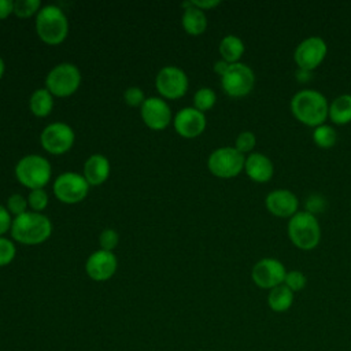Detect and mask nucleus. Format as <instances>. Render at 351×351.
Masks as SVG:
<instances>
[{
	"mask_svg": "<svg viewBox=\"0 0 351 351\" xmlns=\"http://www.w3.org/2000/svg\"><path fill=\"white\" fill-rule=\"evenodd\" d=\"M15 256V245L12 241L0 237V266L8 265Z\"/></svg>",
	"mask_w": 351,
	"mask_h": 351,
	"instance_id": "obj_33",
	"label": "nucleus"
},
{
	"mask_svg": "<svg viewBox=\"0 0 351 351\" xmlns=\"http://www.w3.org/2000/svg\"><path fill=\"white\" fill-rule=\"evenodd\" d=\"M30 110L37 117H45L51 112L53 106L52 95L48 89H37L30 96Z\"/></svg>",
	"mask_w": 351,
	"mask_h": 351,
	"instance_id": "obj_24",
	"label": "nucleus"
},
{
	"mask_svg": "<svg viewBox=\"0 0 351 351\" xmlns=\"http://www.w3.org/2000/svg\"><path fill=\"white\" fill-rule=\"evenodd\" d=\"M326 53V43L318 36H311L299 43L293 52V60L299 70L313 71L324 62Z\"/></svg>",
	"mask_w": 351,
	"mask_h": 351,
	"instance_id": "obj_9",
	"label": "nucleus"
},
{
	"mask_svg": "<svg viewBox=\"0 0 351 351\" xmlns=\"http://www.w3.org/2000/svg\"><path fill=\"white\" fill-rule=\"evenodd\" d=\"M155 85L158 92L167 99H178L188 89L186 74L176 66H165L156 75Z\"/></svg>",
	"mask_w": 351,
	"mask_h": 351,
	"instance_id": "obj_12",
	"label": "nucleus"
},
{
	"mask_svg": "<svg viewBox=\"0 0 351 351\" xmlns=\"http://www.w3.org/2000/svg\"><path fill=\"white\" fill-rule=\"evenodd\" d=\"M52 232L51 221L40 214V213H30L26 211L12 221L11 225V234L12 237L27 245H34L45 241Z\"/></svg>",
	"mask_w": 351,
	"mask_h": 351,
	"instance_id": "obj_2",
	"label": "nucleus"
},
{
	"mask_svg": "<svg viewBox=\"0 0 351 351\" xmlns=\"http://www.w3.org/2000/svg\"><path fill=\"white\" fill-rule=\"evenodd\" d=\"M81 82L80 70L71 63H60L55 66L47 75L45 85L51 95L66 97L74 93Z\"/></svg>",
	"mask_w": 351,
	"mask_h": 351,
	"instance_id": "obj_7",
	"label": "nucleus"
},
{
	"mask_svg": "<svg viewBox=\"0 0 351 351\" xmlns=\"http://www.w3.org/2000/svg\"><path fill=\"white\" fill-rule=\"evenodd\" d=\"M184 8L182 14V26L188 34L199 36L207 27V18L203 10L192 5L191 1H185L181 4Z\"/></svg>",
	"mask_w": 351,
	"mask_h": 351,
	"instance_id": "obj_20",
	"label": "nucleus"
},
{
	"mask_svg": "<svg viewBox=\"0 0 351 351\" xmlns=\"http://www.w3.org/2000/svg\"><path fill=\"white\" fill-rule=\"evenodd\" d=\"M244 170L255 182H267L274 174V165L269 156L261 152H251L245 158Z\"/></svg>",
	"mask_w": 351,
	"mask_h": 351,
	"instance_id": "obj_18",
	"label": "nucleus"
},
{
	"mask_svg": "<svg viewBox=\"0 0 351 351\" xmlns=\"http://www.w3.org/2000/svg\"><path fill=\"white\" fill-rule=\"evenodd\" d=\"M123 97H125V101L132 106V107H136V106H141L144 103V93L140 88L137 86H130L125 90L123 93Z\"/></svg>",
	"mask_w": 351,
	"mask_h": 351,
	"instance_id": "obj_34",
	"label": "nucleus"
},
{
	"mask_svg": "<svg viewBox=\"0 0 351 351\" xmlns=\"http://www.w3.org/2000/svg\"><path fill=\"white\" fill-rule=\"evenodd\" d=\"M325 207V199L321 195H311L306 200V211L315 215V213L322 211Z\"/></svg>",
	"mask_w": 351,
	"mask_h": 351,
	"instance_id": "obj_35",
	"label": "nucleus"
},
{
	"mask_svg": "<svg viewBox=\"0 0 351 351\" xmlns=\"http://www.w3.org/2000/svg\"><path fill=\"white\" fill-rule=\"evenodd\" d=\"M306 284H307V278H306L303 271H300V270H289V271H287L285 280H284V285L288 287L293 293L304 289Z\"/></svg>",
	"mask_w": 351,
	"mask_h": 351,
	"instance_id": "obj_27",
	"label": "nucleus"
},
{
	"mask_svg": "<svg viewBox=\"0 0 351 351\" xmlns=\"http://www.w3.org/2000/svg\"><path fill=\"white\" fill-rule=\"evenodd\" d=\"M215 100H217V96H215L213 89H210V88H200L195 93L193 104H195L196 110L204 112V111L210 110L215 104Z\"/></svg>",
	"mask_w": 351,
	"mask_h": 351,
	"instance_id": "obj_26",
	"label": "nucleus"
},
{
	"mask_svg": "<svg viewBox=\"0 0 351 351\" xmlns=\"http://www.w3.org/2000/svg\"><path fill=\"white\" fill-rule=\"evenodd\" d=\"M27 203L36 213H40L48 204V195L44 189H32L27 197Z\"/></svg>",
	"mask_w": 351,
	"mask_h": 351,
	"instance_id": "obj_30",
	"label": "nucleus"
},
{
	"mask_svg": "<svg viewBox=\"0 0 351 351\" xmlns=\"http://www.w3.org/2000/svg\"><path fill=\"white\" fill-rule=\"evenodd\" d=\"M255 84V74L251 67L244 63H233L221 77V85L230 97L247 96Z\"/></svg>",
	"mask_w": 351,
	"mask_h": 351,
	"instance_id": "obj_8",
	"label": "nucleus"
},
{
	"mask_svg": "<svg viewBox=\"0 0 351 351\" xmlns=\"http://www.w3.org/2000/svg\"><path fill=\"white\" fill-rule=\"evenodd\" d=\"M291 111L300 123L317 128L324 125L328 119L329 103L321 92L302 89L292 96Z\"/></svg>",
	"mask_w": 351,
	"mask_h": 351,
	"instance_id": "obj_1",
	"label": "nucleus"
},
{
	"mask_svg": "<svg viewBox=\"0 0 351 351\" xmlns=\"http://www.w3.org/2000/svg\"><path fill=\"white\" fill-rule=\"evenodd\" d=\"M89 189V184L84 176L73 171L60 174L53 182L55 196L64 203L81 202Z\"/></svg>",
	"mask_w": 351,
	"mask_h": 351,
	"instance_id": "obj_11",
	"label": "nucleus"
},
{
	"mask_svg": "<svg viewBox=\"0 0 351 351\" xmlns=\"http://www.w3.org/2000/svg\"><path fill=\"white\" fill-rule=\"evenodd\" d=\"M7 207L10 210V213L15 214L16 217L26 213V207H27V202L26 199L22 196V195H18V193H14L8 197L7 200Z\"/></svg>",
	"mask_w": 351,
	"mask_h": 351,
	"instance_id": "obj_31",
	"label": "nucleus"
},
{
	"mask_svg": "<svg viewBox=\"0 0 351 351\" xmlns=\"http://www.w3.org/2000/svg\"><path fill=\"white\" fill-rule=\"evenodd\" d=\"M256 144V137L252 132H248V130H244V132H240L236 137V143H234V148L241 152L243 155L247 154V152H251L254 149Z\"/></svg>",
	"mask_w": 351,
	"mask_h": 351,
	"instance_id": "obj_28",
	"label": "nucleus"
},
{
	"mask_svg": "<svg viewBox=\"0 0 351 351\" xmlns=\"http://www.w3.org/2000/svg\"><path fill=\"white\" fill-rule=\"evenodd\" d=\"M245 156L234 147H221L208 156L207 166L210 171L219 178H233L244 170Z\"/></svg>",
	"mask_w": 351,
	"mask_h": 351,
	"instance_id": "obj_6",
	"label": "nucleus"
},
{
	"mask_svg": "<svg viewBox=\"0 0 351 351\" xmlns=\"http://www.w3.org/2000/svg\"><path fill=\"white\" fill-rule=\"evenodd\" d=\"M110 174V163L107 158L100 154H95L88 158L84 165V177L89 185L103 184Z\"/></svg>",
	"mask_w": 351,
	"mask_h": 351,
	"instance_id": "obj_19",
	"label": "nucleus"
},
{
	"mask_svg": "<svg viewBox=\"0 0 351 351\" xmlns=\"http://www.w3.org/2000/svg\"><path fill=\"white\" fill-rule=\"evenodd\" d=\"M41 144L44 149L51 154L59 155L69 151L74 143L73 129L62 122H55L48 125L41 133Z\"/></svg>",
	"mask_w": 351,
	"mask_h": 351,
	"instance_id": "obj_13",
	"label": "nucleus"
},
{
	"mask_svg": "<svg viewBox=\"0 0 351 351\" xmlns=\"http://www.w3.org/2000/svg\"><path fill=\"white\" fill-rule=\"evenodd\" d=\"M11 225H12V221H11L10 213L4 206L0 204V234L5 233L11 228Z\"/></svg>",
	"mask_w": 351,
	"mask_h": 351,
	"instance_id": "obj_36",
	"label": "nucleus"
},
{
	"mask_svg": "<svg viewBox=\"0 0 351 351\" xmlns=\"http://www.w3.org/2000/svg\"><path fill=\"white\" fill-rule=\"evenodd\" d=\"M40 8V0H16L14 1V14L21 18L33 15Z\"/></svg>",
	"mask_w": 351,
	"mask_h": 351,
	"instance_id": "obj_29",
	"label": "nucleus"
},
{
	"mask_svg": "<svg viewBox=\"0 0 351 351\" xmlns=\"http://www.w3.org/2000/svg\"><path fill=\"white\" fill-rule=\"evenodd\" d=\"M293 299H295V293L288 287L281 284L269 291L267 304L270 310L274 313H285L293 304Z\"/></svg>",
	"mask_w": 351,
	"mask_h": 351,
	"instance_id": "obj_22",
	"label": "nucleus"
},
{
	"mask_svg": "<svg viewBox=\"0 0 351 351\" xmlns=\"http://www.w3.org/2000/svg\"><path fill=\"white\" fill-rule=\"evenodd\" d=\"M285 274V266L276 258H262L254 265L251 270V278L254 284L258 288L269 291L284 284Z\"/></svg>",
	"mask_w": 351,
	"mask_h": 351,
	"instance_id": "obj_10",
	"label": "nucleus"
},
{
	"mask_svg": "<svg viewBox=\"0 0 351 351\" xmlns=\"http://www.w3.org/2000/svg\"><path fill=\"white\" fill-rule=\"evenodd\" d=\"M229 66H230V63H228V62H225L223 59H221V60H218V62L214 63V71H215L219 77H222V75L228 71Z\"/></svg>",
	"mask_w": 351,
	"mask_h": 351,
	"instance_id": "obj_39",
	"label": "nucleus"
},
{
	"mask_svg": "<svg viewBox=\"0 0 351 351\" xmlns=\"http://www.w3.org/2000/svg\"><path fill=\"white\" fill-rule=\"evenodd\" d=\"M174 128L176 132L182 137H196L206 129L204 112L196 110L195 107H185L177 112L174 118Z\"/></svg>",
	"mask_w": 351,
	"mask_h": 351,
	"instance_id": "obj_15",
	"label": "nucleus"
},
{
	"mask_svg": "<svg viewBox=\"0 0 351 351\" xmlns=\"http://www.w3.org/2000/svg\"><path fill=\"white\" fill-rule=\"evenodd\" d=\"M328 118L336 125H347L351 122V95L344 93L332 100L329 104Z\"/></svg>",
	"mask_w": 351,
	"mask_h": 351,
	"instance_id": "obj_21",
	"label": "nucleus"
},
{
	"mask_svg": "<svg viewBox=\"0 0 351 351\" xmlns=\"http://www.w3.org/2000/svg\"><path fill=\"white\" fill-rule=\"evenodd\" d=\"M244 43L240 37L228 34L219 43V53L222 59L230 64L239 63L240 58L244 53Z\"/></svg>",
	"mask_w": 351,
	"mask_h": 351,
	"instance_id": "obj_23",
	"label": "nucleus"
},
{
	"mask_svg": "<svg viewBox=\"0 0 351 351\" xmlns=\"http://www.w3.org/2000/svg\"><path fill=\"white\" fill-rule=\"evenodd\" d=\"M191 3H192V5H195V7H197V8L204 11V10H210V8L217 7L221 1L219 0H203V1L197 0V1H191Z\"/></svg>",
	"mask_w": 351,
	"mask_h": 351,
	"instance_id": "obj_38",
	"label": "nucleus"
},
{
	"mask_svg": "<svg viewBox=\"0 0 351 351\" xmlns=\"http://www.w3.org/2000/svg\"><path fill=\"white\" fill-rule=\"evenodd\" d=\"M3 73H4V62H3V59L0 58V78L3 77Z\"/></svg>",
	"mask_w": 351,
	"mask_h": 351,
	"instance_id": "obj_40",
	"label": "nucleus"
},
{
	"mask_svg": "<svg viewBox=\"0 0 351 351\" xmlns=\"http://www.w3.org/2000/svg\"><path fill=\"white\" fill-rule=\"evenodd\" d=\"M85 270L92 280L106 281L111 278L117 270V258L111 251L99 250L88 258Z\"/></svg>",
	"mask_w": 351,
	"mask_h": 351,
	"instance_id": "obj_17",
	"label": "nucleus"
},
{
	"mask_svg": "<svg viewBox=\"0 0 351 351\" xmlns=\"http://www.w3.org/2000/svg\"><path fill=\"white\" fill-rule=\"evenodd\" d=\"M15 174L19 182L25 186L30 189H43L49 181L51 165L40 155H27L16 163Z\"/></svg>",
	"mask_w": 351,
	"mask_h": 351,
	"instance_id": "obj_5",
	"label": "nucleus"
},
{
	"mask_svg": "<svg viewBox=\"0 0 351 351\" xmlns=\"http://www.w3.org/2000/svg\"><path fill=\"white\" fill-rule=\"evenodd\" d=\"M266 208L278 218H291L298 213L299 200L296 195L288 189H274L267 193Z\"/></svg>",
	"mask_w": 351,
	"mask_h": 351,
	"instance_id": "obj_16",
	"label": "nucleus"
},
{
	"mask_svg": "<svg viewBox=\"0 0 351 351\" xmlns=\"http://www.w3.org/2000/svg\"><path fill=\"white\" fill-rule=\"evenodd\" d=\"M38 37L51 45L60 44L69 32V22L64 12L56 5L43 7L36 18Z\"/></svg>",
	"mask_w": 351,
	"mask_h": 351,
	"instance_id": "obj_4",
	"label": "nucleus"
},
{
	"mask_svg": "<svg viewBox=\"0 0 351 351\" xmlns=\"http://www.w3.org/2000/svg\"><path fill=\"white\" fill-rule=\"evenodd\" d=\"M141 118L148 128L160 130L170 123L171 111L165 100L159 97H149L141 104Z\"/></svg>",
	"mask_w": 351,
	"mask_h": 351,
	"instance_id": "obj_14",
	"label": "nucleus"
},
{
	"mask_svg": "<svg viewBox=\"0 0 351 351\" xmlns=\"http://www.w3.org/2000/svg\"><path fill=\"white\" fill-rule=\"evenodd\" d=\"M288 237L299 250H313L321 240V226L315 215L298 211L288 221Z\"/></svg>",
	"mask_w": 351,
	"mask_h": 351,
	"instance_id": "obj_3",
	"label": "nucleus"
},
{
	"mask_svg": "<svg viewBox=\"0 0 351 351\" xmlns=\"http://www.w3.org/2000/svg\"><path fill=\"white\" fill-rule=\"evenodd\" d=\"M313 141L319 148H330L337 141V133L330 125H319L313 130Z\"/></svg>",
	"mask_w": 351,
	"mask_h": 351,
	"instance_id": "obj_25",
	"label": "nucleus"
},
{
	"mask_svg": "<svg viewBox=\"0 0 351 351\" xmlns=\"http://www.w3.org/2000/svg\"><path fill=\"white\" fill-rule=\"evenodd\" d=\"M11 12H14V1L0 0V19L7 18Z\"/></svg>",
	"mask_w": 351,
	"mask_h": 351,
	"instance_id": "obj_37",
	"label": "nucleus"
},
{
	"mask_svg": "<svg viewBox=\"0 0 351 351\" xmlns=\"http://www.w3.org/2000/svg\"><path fill=\"white\" fill-rule=\"evenodd\" d=\"M100 247L104 251H112L118 244V233L114 229H104L99 237Z\"/></svg>",
	"mask_w": 351,
	"mask_h": 351,
	"instance_id": "obj_32",
	"label": "nucleus"
}]
</instances>
